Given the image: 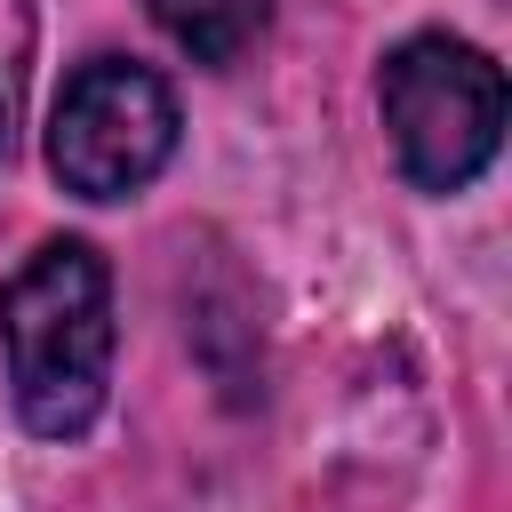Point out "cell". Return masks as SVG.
<instances>
[{
	"mask_svg": "<svg viewBox=\"0 0 512 512\" xmlns=\"http://www.w3.org/2000/svg\"><path fill=\"white\" fill-rule=\"evenodd\" d=\"M0 344L16 416L40 440H72L96 424L112 384V272L88 240H48L0 288Z\"/></svg>",
	"mask_w": 512,
	"mask_h": 512,
	"instance_id": "obj_1",
	"label": "cell"
},
{
	"mask_svg": "<svg viewBox=\"0 0 512 512\" xmlns=\"http://www.w3.org/2000/svg\"><path fill=\"white\" fill-rule=\"evenodd\" d=\"M376 104H384L408 184L424 192H464L504 144V72L472 40H448V32L400 40L384 56Z\"/></svg>",
	"mask_w": 512,
	"mask_h": 512,
	"instance_id": "obj_2",
	"label": "cell"
},
{
	"mask_svg": "<svg viewBox=\"0 0 512 512\" xmlns=\"http://www.w3.org/2000/svg\"><path fill=\"white\" fill-rule=\"evenodd\" d=\"M176 152V96L160 72L128 56H96L64 80L48 112V168L80 200H128L144 192Z\"/></svg>",
	"mask_w": 512,
	"mask_h": 512,
	"instance_id": "obj_3",
	"label": "cell"
},
{
	"mask_svg": "<svg viewBox=\"0 0 512 512\" xmlns=\"http://www.w3.org/2000/svg\"><path fill=\"white\" fill-rule=\"evenodd\" d=\"M152 24H160L192 64L224 72V64H240V56L264 40L272 0H152Z\"/></svg>",
	"mask_w": 512,
	"mask_h": 512,
	"instance_id": "obj_4",
	"label": "cell"
},
{
	"mask_svg": "<svg viewBox=\"0 0 512 512\" xmlns=\"http://www.w3.org/2000/svg\"><path fill=\"white\" fill-rule=\"evenodd\" d=\"M0 128H8V112H0Z\"/></svg>",
	"mask_w": 512,
	"mask_h": 512,
	"instance_id": "obj_5",
	"label": "cell"
}]
</instances>
